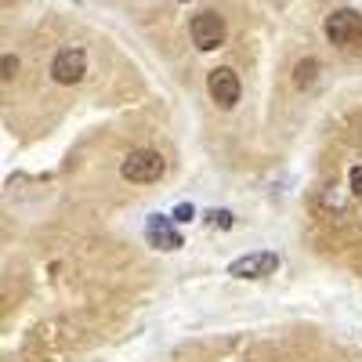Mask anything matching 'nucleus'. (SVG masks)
<instances>
[{"mask_svg":"<svg viewBox=\"0 0 362 362\" xmlns=\"http://www.w3.org/2000/svg\"><path fill=\"white\" fill-rule=\"evenodd\" d=\"M322 29H326V40H329V44L351 47V44L362 40V15L351 11V8H341V11H334V15L326 18Z\"/></svg>","mask_w":362,"mask_h":362,"instance_id":"3","label":"nucleus"},{"mask_svg":"<svg viewBox=\"0 0 362 362\" xmlns=\"http://www.w3.org/2000/svg\"><path fill=\"white\" fill-rule=\"evenodd\" d=\"M192 214H196V210H192L189 203H181V206L174 210V221H192Z\"/></svg>","mask_w":362,"mask_h":362,"instance_id":"11","label":"nucleus"},{"mask_svg":"<svg viewBox=\"0 0 362 362\" xmlns=\"http://www.w3.org/2000/svg\"><path fill=\"white\" fill-rule=\"evenodd\" d=\"M279 268V254L272 250H257V254H247V257H235L228 264V276L232 279H264Z\"/></svg>","mask_w":362,"mask_h":362,"instance_id":"4","label":"nucleus"},{"mask_svg":"<svg viewBox=\"0 0 362 362\" xmlns=\"http://www.w3.org/2000/svg\"><path fill=\"white\" fill-rule=\"evenodd\" d=\"M348 185H351V192H355V196H362V163H358V167H351Z\"/></svg>","mask_w":362,"mask_h":362,"instance_id":"9","label":"nucleus"},{"mask_svg":"<svg viewBox=\"0 0 362 362\" xmlns=\"http://www.w3.org/2000/svg\"><path fill=\"white\" fill-rule=\"evenodd\" d=\"M51 76L58 83H80L87 76V54L80 47H66V51H58L54 54V62H51Z\"/></svg>","mask_w":362,"mask_h":362,"instance_id":"6","label":"nucleus"},{"mask_svg":"<svg viewBox=\"0 0 362 362\" xmlns=\"http://www.w3.org/2000/svg\"><path fill=\"white\" fill-rule=\"evenodd\" d=\"M315 73H319V62H315V58H305V62H297V69H293V83L297 87H312Z\"/></svg>","mask_w":362,"mask_h":362,"instance_id":"8","label":"nucleus"},{"mask_svg":"<svg viewBox=\"0 0 362 362\" xmlns=\"http://www.w3.org/2000/svg\"><path fill=\"white\" fill-rule=\"evenodd\" d=\"M206 90H210V98H214L221 109H232L235 102H239V76H235V69H228V66H218V69H210L206 73Z\"/></svg>","mask_w":362,"mask_h":362,"instance_id":"5","label":"nucleus"},{"mask_svg":"<svg viewBox=\"0 0 362 362\" xmlns=\"http://www.w3.org/2000/svg\"><path fill=\"white\" fill-rule=\"evenodd\" d=\"M145 235H148V243H153L156 250H177L181 247V235L170 228V221L163 214H153L145 225Z\"/></svg>","mask_w":362,"mask_h":362,"instance_id":"7","label":"nucleus"},{"mask_svg":"<svg viewBox=\"0 0 362 362\" xmlns=\"http://www.w3.org/2000/svg\"><path fill=\"white\" fill-rule=\"evenodd\" d=\"M189 33H192V44H196L199 51H214V47L225 44L228 25H225V18H221L218 11H199V15H192V22H189Z\"/></svg>","mask_w":362,"mask_h":362,"instance_id":"2","label":"nucleus"},{"mask_svg":"<svg viewBox=\"0 0 362 362\" xmlns=\"http://www.w3.org/2000/svg\"><path fill=\"white\" fill-rule=\"evenodd\" d=\"M167 170V160L156 153V148H134V153L119 163V174H124V181H131V185H153V181H160Z\"/></svg>","mask_w":362,"mask_h":362,"instance_id":"1","label":"nucleus"},{"mask_svg":"<svg viewBox=\"0 0 362 362\" xmlns=\"http://www.w3.org/2000/svg\"><path fill=\"white\" fill-rule=\"evenodd\" d=\"M15 73H18V58L15 54H4V83L15 80Z\"/></svg>","mask_w":362,"mask_h":362,"instance_id":"10","label":"nucleus"}]
</instances>
